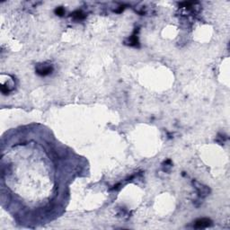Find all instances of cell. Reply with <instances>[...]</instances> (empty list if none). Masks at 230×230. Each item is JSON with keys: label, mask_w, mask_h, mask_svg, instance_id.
I'll list each match as a JSON object with an SVG mask.
<instances>
[{"label": "cell", "mask_w": 230, "mask_h": 230, "mask_svg": "<svg viewBox=\"0 0 230 230\" xmlns=\"http://www.w3.org/2000/svg\"><path fill=\"white\" fill-rule=\"evenodd\" d=\"M211 225V220L209 219H200L194 222L195 228H205Z\"/></svg>", "instance_id": "cell-1"}, {"label": "cell", "mask_w": 230, "mask_h": 230, "mask_svg": "<svg viewBox=\"0 0 230 230\" xmlns=\"http://www.w3.org/2000/svg\"><path fill=\"white\" fill-rule=\"evenodd\" d=\"M53 70V68L51 66H43V67H40L37 68L36 72L38 75L41 76V77H45L49 74H50Z\"/></svg>", "instance_id": "cell-2"}, {"label": "cell", "mask_w": 230, "mask_h": 230, "mask_svg": "<svg viewBox=\"0 0 230 230\" xmlns=\"http://www.w3.org/2000/svg\"><path fill=\"white\" fill-rule=\"evenodd\" d=\"M71 15L77 20H82V19L86 18V14L84 13H82L81 11H76L73 14H71Z\"/></svg>", "instance_id": "cell-3"}, {"label": "cell", "mask_w": 230, "mask_h": 230, "mask_svg": "<svg viewBox=\"0 0 230 230\" xmlns=\"http://www.w3.org/2000/svg\"><path fill=\"white\" fill-rule=\"evenodd\" d=\"M64 13H65V10H64V8H62V7H58V8H56L55 9V14H58V15H63L64 14Z\"/></svg>", "instance_id": "cell-4"}]
</instances>
